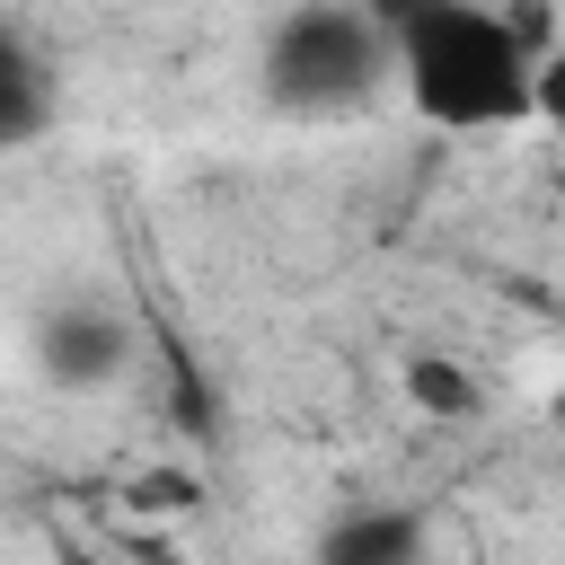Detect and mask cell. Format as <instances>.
Returning <instances> with one entry per match:
<instances>
[{
    "instance_id": "cell-1",
    "label": "cell",
    "mask_w": 565,
    "mask_h": 565,
    "mask_svg": "<svg viewBox=\"0 0 565 565\" xmlns=\"http://www.w3.org/2000/svg\"><path fill=\"white\" fill-rule=\"evenodd\" d=\"M388 44V88L450 141H494L530 124L539 35L494 0H371Z\"/></svg>"
},
{
    "instance_id": "cell-2",
    "label": "cell",
    "mask_w": 565,
    "mask_h": 565,
    "mask_svg": "<svg viewBox=\"0 0 565 565\" xmlns=\"http://www.w3.org/2000/svg\"><path fill=\"white\" fill-rule=\"evenodd\" d=\"M256 97L291 124H344L388 97V44L371 0H291L256 44Z\"/></svg>"
},
{
    "instance_id": "cell-3",
    "label": "cell",
    "mask_w": 565,
    "mask_h": 565,
    "mask_svg": "<svg viewBox=\"0 0 565 565\" xmlns=\"http://www.w3.org/2000/svg\"><path fill=\"white\" fill-rule=\"evenodd\" d=\"M26 371L53 397H106L141 371V318L115 291H53L26 318Z\"/></svg>"
},
{
    "instance_id": "cell-4",
    "label": "cell",
    "mask_w": 565,
    "mask_h": 565,
    "mask_svg": "<svg viewBox=\"0 0 565 565\" xmlns=\"http://www.w3.org/2000/svg\"><path fill=\"white\" fill-rule=\"evenodd\" d=\"M309 565H433V521L415 503H344L309 539Z\"/></svg>"
},
{
    "instance_id": "cell-5",
    "label": "cell",
    "mask_w": 565,
    "mask_h": 565,
    "mask_svg": "<svg viewBox=\"0 0 565 565\" xmlns=\"http://www.w3.org/2000/svg\"><path fill=\"white\" fill-rule=\"evenodd\" d=\"M53 124H62V71H53V53L35 35H18L0 18V159L35 150Z\"/></svg>"
},
{
    "instance_id": "cell-6",
    "label": "cell",
    "mask_w": 565,
    "mask_h": 565,
    "mask_svg": "<svg viewBox=\"0 0 565 565\" xmlns=\"http://www.w3.org/2000/svg\"><path fill=\"white\" fill-rule=\"evenodd\" d=\"M530 124L565 132V44H539V79H530Z\"/></svg>"
},
{
    "instance_id": "cell-7",
    "label": "cell",
    "mask_w": 565,
    "mask_h": 565,
    "mask_svg": "<svg viewBox=\"0 0 565 565\" xmlns=\"http://www.w3.org/2000/svg\"><path fill=\"white\" fill-rule=\"evenodd\" d=\"M406 388H415V397H424V406H450V415H459V406H468V380H459V371H450V362H441V353H424V362H415V371H406Z\"/></svg>"
}]
</instances>
